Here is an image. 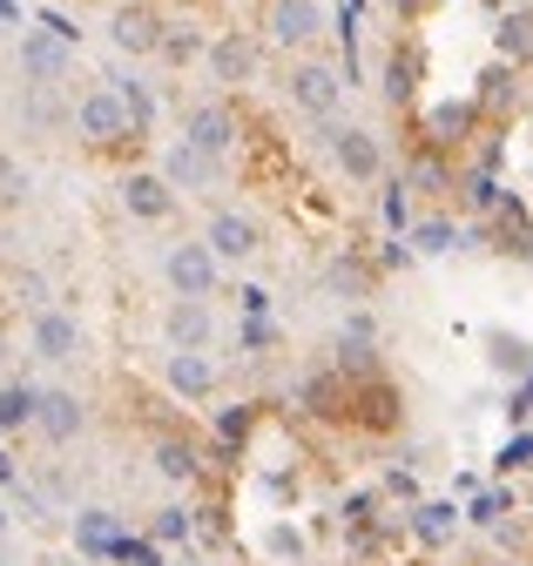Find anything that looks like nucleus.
I'll return each mask as SVG.
<instances>
[{
	"label": "nucleus",
	"instance_id": "obj_1",
	"mask_svg": "<svg viewBox=\"0 0 533 566\" xmlns=\"http://www.w3.org/2000/svg\"><path fill=\"white\" fill-rule=\"evenodd\" d=\"M331 28L324 0H271L263 8V48H284V54H304L317 34Z\"/></svg>",
	"mask_w": 533,
	"mask_h": 566
},
{
	"label": "nucleus",
	"instance_id": "obj_2",
	"mask_svg": "<svg viewBox=\"0 0 533 566\" xmlns=\"http://www.w3.org/2000/svg\"><path fill=\"white\" fill-rule=\"evenodd\" d=\"M284 95H291L297 115L331 122V115H338V102H345V75H338L331 61H297V67H291V82H284Z\"/></svg>",
	"mask_w": 533,
	"mask_h": 566
},
{
	"label": "nucleus",
	"instance_id": "obj_3",
	"mask_svg": "<svg viewBox=\"0 0 533 566\" xmlns=\"http://www.w3.org/2000/svg\"><path fill=\"white\" fill-rule=\"evenodd\" d=\"M203 67H210L217 88H243V82H257V67H263V41L243 34V28H230V34L203 41Z\"/></svg>",
	"mask_w": 533,
	"mask_h": 566
},
{
	"label": "nucleus",
	"instance_id": "obj_4",
	"mask_svg": "<svg viewBox=\"0 0 533 566\" xmlns=\"http://www.w3.org/2000/svg\"><path fill=\"white\" fill-rule=\"evenodd\" d=\"M69 122H75V135L82 142H95V149H115V142L122 135H136V128H128V108H122V95L102 82V88H88L75 108H69Z\"/></svg>",
	"mask_w": 533,
	"mask_h": 566
},
{
	"label": "nucleus",
	"instance_id": "obj_5",
	"mask_svg": "<svg viewBox=\"0 0 533 566\" xmlns=\"http://www.w3.org/2000/svg\"><path fill=\"white\" fill-rule=\"evenodd\" d=\"M75 67V41H61L54 28H21V75L28 88H54Z\"/></svg>",
	"mask_w": 533,
	"mask_h": 566
},
{
	"label": "nucleus",
	"instance_id": "obj_6",
	"mask_svg": "<svg viewBox=\"0 0 533 566\" xmlns=\"http://www.w3.org/2000/svg\"><path fill=\"white\" fill-rule=\"evenodd\" d=\"M163 276L176 297H217V250L210 243H176L163 256Z\"/></svg>",
	"mask_w": 533,
	"mask_h": 566
},
{
	"label": "nucleus",
	"instance_id": "obj_7",
	"mask_svg": "<svg viewBox=\"0 0 533 566\" xmlns=\"http://www.w3.org/2000/svg\"><path fill=\"white\" fill-rule=\"evenodd\" d=\"M28 344H34V358H48V365H69L75 350H82V317H75V311H54V304H34Z\"/></svg>",
	"mask_w": 533,
	"mask_h": 566
},
{
	"label": "nucleus",
	"instance_id": "obj_8",
	"mask_svg": "<svg viewBox=\"0 0 533 566\" xmlns=\"http://www.w3.org/2000/svg\"><path fill=\"white\" fill-rule=\"evenodd\" d=\"M156 34H163V14L149 8V0H122V8L108 14V41L128 61H149L156 54Z\"/></svg>",
	"mask_w": 533,
	"mask_h": 566
},
{
	"label": "nucleus",
	"instance_id": "obj_9",
	"mask_svg": "<svg viewBox=\"0 0 533 566\" xmlns=\"http://www.w3.org/2000/svg\"><path fill=\"white\" fill-rule=\"evenodd\" d=\"M182 142H189V149H203V156H223V163H230V149H237V115H230L223 102H196V108L182 115Z\"/></svg>",
	"mask_w": 533,
	"mask_h": 566
},
{
	"label": "nucleus",
	"instance_id": "obj_10",
	"mask_svg": "<svg viewBox=\"0 0 533 566\" xmlns=\"http://www.w3.org/2000/svg\"><path fill=\"white\" fill-rule=\"evenodd\" d=\"M331 163L345 169V182H378L385 176V149L372 128H331Z\"/></svg>",
	"mask_w": 533,
	"mask_h": 566
},
{
	"label": "nucleus",
	"instance_id": "obj_11",
	"mask_svg": "<svg viewBox=\"0 0 533 566\" xmlns=\"http://www.w3.org/2000/svg\"><path fill=\"white\" fill-rule=\"evenodd\" d=\"M115 189H122V209H128L136 223H163L169 209H176V189L163 182V169H128Z\"/></svg>",
	"mask_w": 533,
	"mask_h": 566
},
{
	"label": "nucleus",
	"instance_id": "obj_12",
	"mask_svg": "<svg viewBox=\"0 0 533 566\" xmlns=\"http://www.w3.org/2000/svg\"><path fill=\"white\" fill-rule=\"evenodd\" d=\"M34 424H41L54 446H69V439L88 432V405H82L75 391H41V398H34Z\"/></svg>",
	"mask_w": 533,
	"mask_h": 566
},
{
	"label": "nucleus",
	"instance_id": "obj_13",
	"mask_svg": "<svg viewBox=\"0 0 533 566\" xmlns=\"http://www.w3.org/2000/svg\"><path fill=\"white\" fill-rule=\"evenodd\" d=\"M203 243L217 250V263H250V256L263 250L257 223H250V217H237V209H217V217H210V230H203Z\"/></svg>",
	"mask_w": 533,
	"mask_h": 566
},
{
	"label": "nucleus",
	"instance_id": "obj_14",
	"mask_svg": "<svg viewBox=\"0 0 533 566\" xmlns=\"http://www.w3.org/2000/svg\"><path fill=\"white\" fill-rule=\"evenodd\" d=\"M163 182L169 189H217L223 182V156H203V149H189V142H176V149L163 156Z\"/></svg>",
	"mask_w": 533,
	"mask_h": 566
},
{
	"label": "nucleus",
	"instance_id": "obj_15",
	"mask_svg": "<svg viewBox=\"0 0 533 566\" xmlns=\"http://www.w3.org/2000/svg\"><path fill=\"white\" fill-rule=\"evenodd\" d=\"M163 331H169V344H176V350H203V344L217 337L210 297H176V304H169V317H163Z\"/></svg>",
	"mask_w": 533,
	"mask_h": 566
},
{
	"label": "nucleus",
	"instance_id": "obj_16",
	"mask_svg": "<svg viewBox=\"0 0 533 566\" xmlns=\"http://www.w3.org/2000/svg\"><path fill=\"white\" fill-rule=\"evenodd\" d=\"M163 378H169V391L189 398V405H203V398L217 391V365L203 358V350H169V371H163Z\"/></svg>",
	"mask_w": 533,
	"mask_h": 566
},
{
	"label": "nucleus",
	"instance_id": "obj_17",
	"mask_svg": "<svg viewBox=\"0 0 533 566\" xmlns=\"http://www.w3.org/2000/svg\"><path fill=\"white\" fill-rule=\"evenodd\" d=\"M156 54H163L169 67H189V61H203V34H196L189 21H163V34H156Z\"/></svg>",
	"mask_w": 533,
	"mask_h": 566
},
{
	"label": "nucleus",
	"instance_id": "obj_18",
	"mask_svg": "<svg viewBox=\"0 0 533 566\" xmlns=\"http://www.w3.org/2000/svg\"><path fill=\"white\" fill-rule=\"evenodd\" d=\"M108 88L122 95V108H128V128H136V135H149V128H156V95H149L136 75H108Z\"/></svg>",
	"mask_w": 533,
	"mask_h": 566
},
{
	"label": "nucleus",
	"instance_id": "obj_19",
	"mask_svg": "<svg viewBox=\"0 0 533 566\" xmlns=\"http://www.w3.org/2000/svg\"><path fill=\"white\" fill-rule=\"evenodd\" d=\"M156 472H163V479H176V485H189L196 472H203V459H196V446H189V439H163V446H156Z\"/></svg>",
	"mask_w": 533,
	"mask_h": 566
},
{
	"label": "nucleus",
	"instance_id": "obj_20",
	"mask_svg": "<svg viewBox=\"0 0 533 566\" xmlns=\"http://www.w3.org/2000/svg\"><path fill=\"white\" fill-rule=\"evenodd\" d=\"M500 54L506 61H533V14H506L500 21Z\"/></svg>",
	"mask_w": 533,
	"mask_h": 566
},
{
	"label": "nucleus",
	"instance_id": "obj_21",
	"mask_svg": "<svg viewBox=\"0 0 533 566\" xmlns=\"http://www.w3.org/2000/svg\"><path fill=\"white\" fill-rule=\"evenodd\" d=\"M34 398H41V391H28V385H8V391H0V432L34 424Z\"/></svg>",
	"mask_w": 533,
	"mask_h": 566
},
{
	"label": "nucleus",
	"instance_id": "obj_22",
	"mask_svg": "<svg viewBox=\"0 0 533 566\" xmlns=\"http://www.w3.org/2000/svg\"><path fill=\"white\" fill-rule=\"evenodd\" d=\"M452 526H459V513H452V506H419V513H412V533H419L426 546H439Z\"/></svg>",
	"mask_w": 533,
	"mask_h": 566
},
{
	"label": "nucleus",
	"instance_id": "obj_23",
	"mask_svg": "<svg viewBox=\"0 0 533 566\" xmlns=\"http://www.w3.org/2000/svg\"><path fill=\"white\" fill-rule=\"evenodd\" d=\"M75 539H82L88 553H115V526H108L102 513H82V520H75Z\"/></svg>",
	"mask_w": 533,
	"mask_h": 566
},
{
	"label": "nucleus",
	"instance_id": "obj_24",
	"mask_svg": "<svg viewBox=\"0 0 533 566\" xmlns=\"http://www.w3.org/2000/svg\"><path fill=\"white\" fill-rule=\"evenodd\" d=\"M263 553L271 559H304V533L297 526H263Z\"/></svg>",
	"mask_w": 533,
	"mask_h": 566
},
{
	"label": "nucleus",
	"instance_id": "obj_25",
	"mask_svg": "<svg viewBox=\"0 0 533 566\" xmlns=\"http://www.w3.org/2000/svg\"><path fill=\"white\" fill-rule=\"evenodd\" d=\"M28 189H34V176H28L14 156H0V202H21Z\"/></svg>",
	"mask_w": 533,
	"mask_h": 566
},
{
	"label": "nucleus",
	"instance_id": "obj_26",
	"mask_svg": "<svg viewBox=\"0 0 533 566\" xmlns=\"http://www.w3.org/2000/svg\"><path fill=\"white\" fill-rule=\"evenodd\" d=\"M28 128H61V102H54V88H34V95H28Z\"/></svg>",
	"mask_w": 533,
	"mask_h": 566
},
{
	"label": "nucleus",
	"instance_id": "obj_27",
	"mask_svg": "<svg viewBox=\"0 0 533 566\" xmlns=\"http://www.w3.org/2000/svg\"><path fill=\"white\" fill-rule=\"evenodd\" d=\"M412 243H419L426 256H446V250L459 243V230H452V223H419V230H412Z\"/></svg>",
	"mask_w": 533,
	"mask_h": 566
},
{
	"label": "nucleus",
	"instance_id": "obj_28",
	"mask_svg": "<svg viewBox=\"0 0 533 566\" xmlns=\"http://www.w3.org/2000/svg\"><path fill=\"white\" fill-rule=\"evenodd\" d=\"M493 365L500 371H526V344L520 337H493Z\"/></svg>",
	"mask_w": 533,
	"mask_h": 566
},
{
	"label": "nucleus",
	"instance_id": "obj_29",
	"mask_svg": "<svg viewBox=\"0 0 533 566\" xmlns=\"http://www.w3.org/2000/svg\"><path fill=\"white\" fill-rule=\"evenodd\" d=\"M156 539H189V506H163V520H156Z\"/></svg>",
	"mask_w": 533,
	"mask_h": 566
},
{
	"label": "nucleus",
	"instance_id": "obj_30",
	"mask_svg": "<svg viewBox=\"0 0 533 566\" xmlns=\"http://www.w3.org/2000/svg\"><path fill=\"white\" fill-rule=\"evenodd\" d=\"M385 223L406 230V189H385Z\"/></svg>",
	"mask_w": 533,
	"mask_h": 566
},
{
	"label": "nucleus",
	"instance_id": "obj_31",
	"mask_svg": "<svg viewBox=\"0 0 533 566\" xmlns=\"http://www.w3.org/2000/svg\"><path fill=\"white\" fill-rule=\"evenodd\" d=\"M500 513H513V500H500V492H487V500L473 506V520H500Z\"/></svg>",
	"mask_w": 533,
	"mask_h": 566
},
{
	"label": "nucleus",
	"instance_id": "obj_32",
	"mask_svg": "<svg viewBox=\"0 0 533 566\" xmlns=\"http://www.w3.org/2000/svg\"><path fill=\"white\" fill-rule=\"evenodd\" d=\"M8 28H21V0H0V34Z\"/></svg>",
	"mask_w": 533,
	"mask_h": 566
},
{
	"label": "nucleus",
	"instance_id": "obj_33",
	"mask_svg": "<svg viewBox=\"0 0 533 566\" xmlns=\"http://www.w3.org/2000/svg\"><path fill=\"white\" fill-rule=\"evenodd\" d=\"M8 479H14V459H8V452H0V485H8Z\"/></svg>",
	"mask_w": 533,
	"mask_h": 566
},
{
	"label": "nucleus",
	"instance_id": "obj_34",
	"mask_svg": "<svg viewBox=\"0 0 533 566\" xmlns=\"http://www.w3.org/2000/svg\"><path fill=\"white\" fill-rule=\"evenodd\" d=\"M0 533H8V500H0Z\"/></svg>",
	"mask_w": 533,
	"mask_h": 566
},
{
	"label": "nucleus",
	"instance_id": "obj_35",
	"mask_svg": "<svg viewBox=\"0 0 533 566\" xmlns=\"http://www.w3.org/2000/svg\"><path fill=\"white\" fill-rule=\"evenodd\" d=\"M54 566H88V559H54Z\"/></svg>",
	"mask_w": 533,
	"mask_h": 566
},
{
	"label": "nucleus",
	"instance_id": "obj_36",
	"mask_svg": "<svg viewBox=\"0 0 533 566\" xmlns=\"http://www.w3.org/2000/svg\"><path fill=\"white\" fill-rule=\"evenodd\" d=\"M0 365H8V344H0Z\"/></svg>",
	"mask_w": 533,
	"mask_h": 566
},
{
	"label": "nucleus",
	"instance_id": "obj_37",
	"mask_svg": "<svg viewBox=\"0 0 533 566\" xmlns=\"http://www.w3.org/2000/svg\"><path fill=\"white\" fill-rule=\"evenodd\" d=\"M398 8H412V0H398Z\"/></svg>",
	"mask_w": 533,
	"mask_h": 566
}]
</instances>
